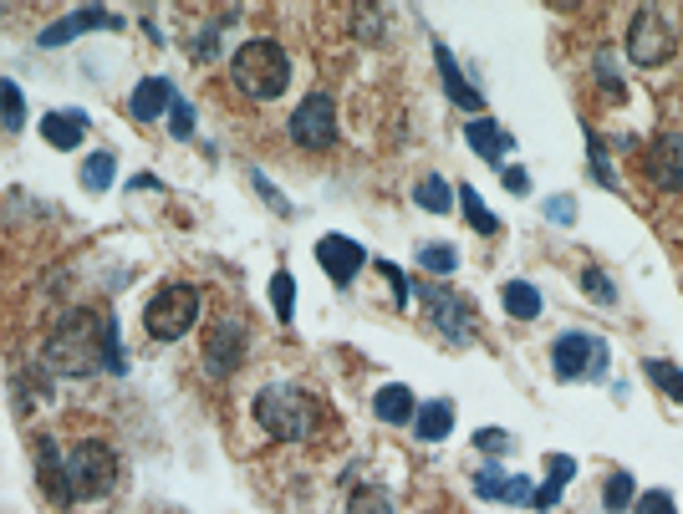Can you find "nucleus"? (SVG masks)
I'll use <instances>...</instances> for the list:
<instances>
[{
  "mask_svg": "<svg viewBox=\"0 0 683 514\" xmlns=\"http://www.w3.org/2000/svg\"><path fill=\"white\" fill-rule=\"evenodd\" d=\"M602 504H607V514H623L627 504H633V474H612Z\"/></svg>",
  "mask_w": 683,
  "mask_h": 514,
  "instance_id": "obj_31",
  "label": "nucleus"
},
{
  "mask_svg": "<svg viewBox=\"0 0 683 514\" xmlns=\"http://www.w3.org/2000/svg\"><path fill=\"white\" fill-rule=\"evenodd\" d=\"M643 168H648V178H653V189L679 194L683 189V138L679 132H658L653 143H648Z\"/></svg>",
  "mask_w": 683,
  "mask_h": 514,
  "instance_id": "obj_10",
  "label": "nucleus"
},
{
  "mask_svg": "<svg viewBox=\"0 0 683 514\" xmlns=\"http://www.w3.org/2000/svg\"><path fill=\"white\" fill-rule=\"evenodd\" d=\"M230 77H235V87L255 103H270V97H281L286 82H291V57H286L276 42H245L230 61Z\"/></svg>",
  "mask_w": 683,
  "mask_h": 514,
  "instance_id": "obj_3",
  "label": "nucleus"
},
{
  "mask_svg": "<svg viewBox=\"0 0 683 514\" xmlns=\"http://www.w3.org/2000/svg\"><path fill=\"white\" fill-rule=\"evenodd\" d=\"M475 494L479 500H506V504H531L535 500V489H531V479L525 474H500V469H485V474H475Z\"/></svg>",
  "mask_w": 683,
  "mask_h": 514,
  "instance_id": "obj_13",
  "label": "nucleus"
},
{
  "mask_svg": "<svg viewBox=\"0 0 683 514\" xmlns=\"http://www.w3.org/2000/svg\"><path fill=\"white\" fill-rule=\"evenodd\" d=\"M551 362H556V377H607V341L587 337V331H566L551 347Z\"/></svg>",
  "mask_w": 683,
  "mask_h": 514,
  "instance_id": "obj_7",
  "label": "nucleus"
},
{
  "mask_svg": "<svg viewBox=\"0 0 683 514\" xmlns=\"http://www.w3.org/2000/svg\"><path fill=\"white\" fill-rule=\"evenodd\" d=\"M0 128H5V132L26 128V97H21L15 82H0Z\"/></svg>",
  "mask_w": 683,
  "mask_h": 514,
  "instance_id": "obj_24",
  "label": "nucleus"
},
{
  "mask_svg": "<svg viewBox=\"0 0 683 514\" xmlns=\"http://www.w3.org/2000/svg\"><path fill=\"white\" fill-rule=\"evenodd\" d=\"M627 57L638 67H663L673 57V21L658 5H638L633 26H627Z\"/></svg>",
  "mask_w": 683,
  "mask_h": 514,
  "instance_id": "obj_6",
  "label": "nucleus"
},
{
  "mask_svg": "<svg viewBox=\"0 0 683 514\" xmlns=\"http://www.w3.org/2000/svg\"><path fill=\"white\" fill-rule=\"evenodd\" d=\"M643 367H648V377H653V383L663 387V393H669V397H679V402H683V372L673 367V362H663V357H648Z\"/></svg>",
  "mask_w": 683,
  "mask_h": 514,
  "instance_id": "obj_28",
  "label": "nucleus"
},
{
  "mask_svg": "<svg viewBox=\"0 0 683 514\" xmlns=\"http://www.w3.org/2000/svg\"><path fill=\"white\" fill-rule=\"evenodd\" d=\"M418 295H424V311H429V322L439 326V337H444V341L464 347V341L475 337V326H470V322H475V311L464 306L449 285H433V280H429V285H418Z\"/></svg>",
  "mask_w": 683,
  "mask_h": 514,
  "instance_id": "obj_8",
  "label": "nucleus"
},
{
  "mask_svg": "<svg viewBox=\"0 0 683 514\" xmlns=\"http://www.w3.org/2000/svg\"><path fill=\"white\" fill-rule=\"evenodd\" d=\"M372 412H378L383 423H408V418H414V393H408L403 383L383 387V393L372 397Z\"/></svg>",
  "mask_w": 683,
  "mask_h": 514,
  "instance_id": "obj_22",
  "label": "nucleus"
},
{
  "mask_svg": "<svg viewBox=\"0 0 683 514\" xmlns=\"http://www.w3.org/2000/svg\"><path fill=\"white\" fill-rule=\"evenodd\" d=\"M113 174H118V159H113V153H92V159L82 163V189L103 194L107 184H113Z\"/></svg>",
  "mask_w": 683,
  "mask_h": 514,
  "instance_id": "obj_25",
  "label": "nucleus"
},
{
  "mask_svg": "<svg viewBox=\"0 0 683 514\" xmlns=\"http://www.w3.org/2000/svg\"><path fill=\"white\" fill-rule=\"evenodd\" d=\"M571 474H577V458H566V454L551 458V479L535 489V500H531L535 510H556V500H562V484L571 479Z\"/></svg>",
  "mask_w": 683,
  "mask_h": 514,
  "instance_id": "obj_23",
  "label": "nucleus"
},
{
  "mask_svg": "<svg viewBox=\"0 0 683 514\" xmlns=\"http://www.w3.org/2000/svg\"><path fill=\"white\" fill-rule=\"evenodd\" d=\"M362 260H368V255H362V245H357V240H342V235L316 240V265H322L332 280H342V285H347V280L362 270Z\"/></svg>",
  "mask_w": 683,
  "mask_h": 514,
  "instance_id": "obj_12",
  "label": "nucleus"
},
{
  "mask_svg": "<svg viewBox=\"0 0 683 514\" xmlns=\"http://www.w3.org/2000/svg\"><path fill=\"white\" fill-rule=\"evenodd\" d=\"M169 132H174V138H194V107L178 103V97H174V107H169Z\"/></svg>",
  "mask_w": 683,
  "mask_h": 514,
  "instance_id": "obj_33",
  "label": "nucleus"
},
{
  "mask_svg": "<svg viewBox=\"0 0 683 514\" xmlns=\"http://www.w3.org/2000/svg\"><path fill=\"white\" fill-rule=\"evenodd\" d=\"M378 270H383V280H387V285H393V295H398V306H408V280H403V270H398V265H378Z\"/></svg>",
  "mask_w": 683,
  "mask_h": 514,
  "instance_id": "obj_37",
  "label": "nucleus"
},
{
  "mask_svg": "<svg viewBox=\"0 0 683 514\" xmlns=\"http://www.w3.org/2000/svg\"><path fill=\"white\" fill-rule=\"evenodd\" d=\"M433 61H439V77H444V92L454 107H470V113H479L485 107V97H479L470 82H464V72L454 67V57H449V46H433Z\"/></svg>",
  "mask_w": 683,
  "mask_h": 514,
  "instance_id": "obj_17",
  "label": "nucleus"
},
{
  "mask_svg": "<svg viewBox=\"0 0 683 514\" xmlns=\"http://www.w3.org/2000/svg\"><path fill=\"white\" fill-rule=\"evenodd\" d=\"M347 514H393V500H387L383 489L362 484V489H352V504H347Z\"/></svg>",
  "mask_w": 683,
  "mask_h": 514,
  "instance_id": "obj_30",
  "label": "nucleus"
},
{
  "mask_svg": "<svg viewBox=\"0 0 683 514\" xmlns=\"http://www.w3.org/2000/svg\"><path fill=\"white\" fill-rule=\"evenodd\" d=\"M500 301H506V311L516 322H535V316H541V291H535L531 280H506Z\"/></svg>",
  "mask_w": 683,
  "mask_h": 514,
  "instance_id": "obj_21",
  "label": "nucleus"
},
{
  "mask_svg": "<svg viewBox=\"0 0 683 514\" xmlns=\"http://www.w3.org/2000/svg\"><path fill=\"white\" fill-rule=\"evenodd\" d=\"M414 428L424 443H439L449 439V428H454V408H449L444 397H433V402H424V408L414 412Z\"/></svg>",
  "mask_w": 683,
  "mask_h": 514,
  "instance_id": "obj_19",
  "label": "nucleus"
},
{
  "mask_svg": "<svg viewBox=\"0 0 683 514\" xmlns=\"http://www.w3.org/2000/svg\"><path fill=\"white\" fill-rule=\"evenodd\" d=\"M454 199H464V220L475 224L479 235H495V230H500V220H495L490 209L479 205V194H475V189H470V184H464V189H460V194H454Z\"/></svg>",
  "mask_w": 683,
  "mask_h": 514,
  "instance_id": "obj_27",
  "label": "nucleus"
},
{
  "mask_svg": "<svg viewBox=\"0 0 683 514\" xmlns=\"http://www.w3.org/2000/svg\"><path fill=\"white\" fill-rule=\"evenodd\" d=\"M97 26H118V15H113V11H77L72 21H57V26H46V31H42V46H67V42H77L82 31H97Z\"/></svg>",
  "mask_w": 683,
  "mask_h": 514,
  "instance_id": "obj_18",
  "label": "nucleus"
},
{
  "mask_svg": "<svg viewBox=\"0 0 683 514\" xmlns=\"http://www.w3.org/2000/svg\"><path fill=\"white\" fill-rule=\"evenodd\" d=\"M291 301H297V280L286 276V270H276V276H270V306H276V316H281V322H291Z\"/></svg>",
  "mask_w": 683,
  "mask_h": 514,
  "instance_id": "obj_29",
  "label": "nucleus"
},
{
  "mask_svg": "<svg viewBox=\"0 0 683 514\" xmlns=\"http://www.w3.org/2000/svg\"><path fill=\"white\" fill-rule=\"evenodd\" d=\"M255 423L266 428L270 439H281V443H301V439H312L316 433V402L301 387H261L255 393Z\"/></svg>",
  "mask_w": 683,
  "mask_h": 514,
  "instance_id": "obj_2",
  "label": "nucleus"
},
{
  "mask_svg": "<svg viewBox=\"0 0 683 514\" xmlns=\"http://www.w3.org/2000/svg\"><path fill=\"white\" fill-rule=\"evenodd\" d=\"M194 322H199V291H194V285H178V280L159 285L153 301L143 306V326H149V337H159V341H178Z\"/></svg>",
  "mask_w": 683,
  "mask_h": 514,
  "instance_id": "obj_5",
  "label": "nucleus"
},
{
  "mask_svg": "<svg viewBox=\"0 0 683 514\" xmlns=\"http://www.w3.org/2000/svg\"><path fill=\"white\" fill-rule=\"evenodd\" d=\"M46 367L61 377H92L97 367H107V316H92V311L61 316L46 341Z\"/></svg>",
  "mask_w": 683,
  "mask_h": 514,
  "instance_id": "obj_1",
  "label": "nucleus"
},
{
  "mask_svg": "<svg viewBox=\"0 0 683 514\" xmlns=\"http://www.w3.org/2000/svg\"><path fill=\"white\" fill-rule=\"evenodd\" d=\"M418 205L429 209V214H449V209H454V194H449V184L439 174H429L418 184Z\"/></svg>",
  "mask_w": 683,
  "mask_h": 514,
  "instance_id": "obj_26",
  "label": "nucleus"
},
{
  "mask_svg": "<svg viewBox=\"0 0 683 514\" xmlns=\"http://www.w3.org/2000/svg\"><path fill=\"white\" fill-rule=\"evenodd\" d=\"M475 443L485 448V454H506V448H516V439H510V433H500V428H479Z\"/></svg>",
  "mask_w": 683,
  "mask_h": 514,
  "instance_id": "obj_34",
  "label": "nucleus"
},
{
  "mask_svg": "<svg viewBox=\"0 0 683 514\" xmlns=\"http://www.w3.org/2000/svg\"><path fill=\"white\" fill-rule=\"evenodd\" d=\"M42 138L51 148H82V138H88V113H82V107L46 113V118H42Z\"/></svg>",
  "mask_w": 683,
  "mask_h": 514,
  "instance_id": "obj_15",
  "label": "nucleus"
},
{
  "mask_svg": "<svg viewBox=\"0 0 683 514\" xmlns=\"http://www.w3.org/2000/svg\"><path fill=\"white\" fill-rule=\"evenodd\" d=\"M551 220H562V224L577 220V209H571V199H566V194H556V199H551Z\"/></svg>",
  "mask_w": 683,
  "mask_h": 514,
  "instance_id": "obj_39",
  "label": "nucleus"
},
{
  "mask_svg": "<svg viewBox=\"0 0 683 514\" xmlns=\"http://www.w3.org/2000/svg\"><path fill=\"white\" fill-rule=\"evenodd\" d=\"M581 291H592L602 306H612V301H617V291L607 285V276H602V270H587V276H581Z\"/></svg>",
  "mask_w": 683,
  "mask_h": 514,
  "instance_id": "obj_35",
  "label": "nucleus"
},
{
  "mask_svg": "<svg viewBox=\"0 0 683 514\" xmlns=\"http://www.w3.org/2000/svg\"><path fill=\"white\" fill-rule=\"evenodd\" d=\"M291 138L301 148H332L337 143V103L327 92H312L306 103L291 113Z\"/></svg>",
  "mask_w": 683,
  "mask_h": 514,
  "instance_id": "obj_9",
  "label": "nucleus"
},
{
  "mask_svg": "<svg viewBox=\"0 0 683 514\" xmlns=\"http://www.w3.org/2000/svg\"><path fill=\"white\" fill-rule=\"evenodd\" d=\"M128 107H134V118H138V122L169 118V107H174V82H169V77H143Z\"/></svg>",
  "mask_w": 683,
  "mask_h": 514,
  "instance_id": "obj_14",
  "label": "nucleus"
},
{
  "mask_svg": "<svg viewBox=\"0 0 683 514\" xmlns=\"http://www.w3.org/2000/svg\"><path fill=\"white\" fill-rule=\"evenodd\" d=\"M357 36H362V42H378V11H357Z\"/></svg>",
  "mask_w": 683,
  "mask_h": 514,
  "instance_id": "obj_38",
  "label": "nucleus"
},
{
  "mask_svg": "<svg viewBox=\"0 0 683 514\" xmlns=\"http://www.w3.org/2000/svg\"><path fill=\"white\" fill-rule=\"evenodd\" d=\"M245 362V326L240 322H220L205 341V367L209 377H230V372Z\"/></svg>",
  "mask_w": 683,
  "mask_h": 514,
  "instance_id": "obj_11",
  "label": "nucleus"
},
{
  "mask_svg": "<svg viewBox=\"0 0 683 514\" xmlns=\"http://www.w3.org/2000/svg\"><path fill=\"white\" fill-rule=\"evenodd\" d=\"M418 265H424V270H433V276H449V270L460 265V255L449 250V245H424V250H418Z\"/></svg>",
  "mask_w": 683,
  "mask_h": 514,
  "instance_id": "obj_32",
  "label": "nucleus"
},
{
  "mask_svg": "<svg viewBox=\"0 0 683 514\" xmlns=\"http://www.w3.org/2000/svg\"><path fill=\"white\" fill-rule=\"evenodd\" d=\"M113 484H118V458L107 443L88 439L67 454V494L72 500H107Z\"/></svg>",
  "mask_w": 683,
  "mask_h": 514,
  "instance_id": "obj_4",
  "label": "nucleus"
},
{
  "mask_svg": "<svg viewBox=\"0 0 683 514\" xmlns=\"http://www.w3.org/2000/svg\"><path fill=\"white\" fill-rule=\"evenodd\" d=\"M36 479H42L46 500L67 504L72 494H67V464L57 458V448H51V439H36Z\"/></svg>",
  "mask_w": 683,
  "mask_h": 514,
  "instance_id": "obj_16",
  "label": "nucleus"
},
{
  "mask_svg": "<svg viewBox=\"0 0 683 514\" xmlns=\"http://www.w3.org/2000/svg\"><path fill=\"white\" fill-rule=\"evenodd\" d=\"M255 184H261V194H266V199H270V209H276V214H291V205H286L281 194L270 189V184H266V178H261V174H255Z\"/></svg>",
  "mask_w": 683,
  "mask_h": 514,
  "instance_id": "obj_40",
  "label": "nucleus"
},
{
  "mask_svg": "<svg viewBox=\"0 0 683 514\" xmlns=\"http://www.w3.org/2000/svg\"><path fill=\"white\" fill-rule=\"evenodd\" d=\"M464 132H470V148H475L479 159L500 163V159H506V153H510V138H506V132H500V128H495L490 118H475V122H470V128H464Z\"/></svg>",
  "mask_w": 683,
  "mask_h": 514,
  "instance_id": "obj_20",
  "label": "nucleus"
},
{
  "mask_svg": "<svg viewBox=\"0 0 683 514\" xmlns=\"http://www.w3.org/2000/svg\"><path fill=\"white\" fill-rule=\"evenodd\" d=\"M638 514H679L669 500V489H653V494H643L638 500Z\"/></svg>",
  "mask_w": 683,
  "mask_h": 514,
  "instance_id": "obj_36",
  "label": "nucleus"
},
{
  "mask_svg": "<svg viewBox=\"0 0 683 514\" xmlns=\"http://www.w3.org/2000/svg\"><path fill=\"white\" fill-rule=\"evenodd\" d=\"M500 174H506V184H510L516 194H525V189H531V178H525V168H500Z\"/></svg>",
  "mask_w": 683,
  "mask_h": 514,
  "instance_id": "obj_41",
  "label": "nucleus"
}]
</instances>
